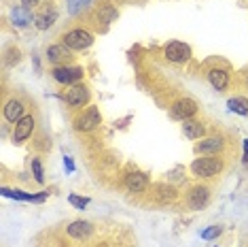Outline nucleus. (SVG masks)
I'll return each mask as SVG.
<instances>
[{
    "instance_id": "nucleus-13",
    "label": "nucleus",
    "mask_w": 248,
    "mask_h": 247,
    "mask_svg": "<svg viewBox=\"0 0 248 247\" xmlns=\"http://www.w3.org/2000/svg\"><path fill=\"white\" fill-rule=\"evenodd\" d=\"M24 109H26V105L21 103L19 98L7 100V105H4V120L11 122V124H17L21 117H26L24 115Z\"/></svg>"
},
{
    "instance_id": "nucleus-7",
    "label": "nucleus",
    "mask_w": 248,
    "mask_h": 247,
    "mask_svg": "<svg viewBox=\"0 0 248 247\" xmlns=\"http://www.w3.org/2000/svg\"><path fill=\"white\" fill-rule=\"evenodd\" d=\"M163 55H166V60L172 62V64H185V62H189V58H191V47L187 43L170 41L163 47Z\"/></svg>"
},
{
    "instance_id": "nucleus-2",
    "label": "nucleus",
    "mask_w": 248,
    "mask_h": 247,
    "mask_svg": "<svg viewBox=\"0 0 248 247\" xmlns=\"http://www.w3.org/2000/svg\"><path fill=\"white\" fill-rule=\"evenodd\" d=\"M53 79L62 83V86H77V83H81V79L85 77V71H83V66H72V64H66V66H55L51 71Z\"/></svg>"
},
{
    "instance_id": "nucleus-20",
    "label": "nucleus",
    "mask_w": 248,
    "mask_h": 247,
    "mask_svg": "<svg viewBox=\"0 0 248 247\" xmlns=\"http://www.w3.org/2000/svg\"><path fill=\"white\" fill-rule=\"evenodd\" d=\"M227 106H229V111H233V113H238V115H244V117L248 115V98H242V96L229 98Z\"/></svg>"
},
{
    "instance_id": "nucleus-6",
    "label": "nucleus",
    "mask_w": 248,
    "mask_h": 247,
    "mask_svg": "<svg viewBox=\"0 0 248 247\" xmlns=\"http://www.w3.org/2000/svg\"><path fill=\"white\" fill-rule=\"evenodd\" d=\"M200 111V106L193 98H178L176 103H172L170 106V115L174 120H180V122H187V120H193Z\"/></svg>"
},
{
    "instance_id": "nucleus-3",
    "label": "nucleus",
    "mask_w": 248,
    "mask_h": 247,
    "mask_svg": "<svg viewBox=\"0 0 248 247\" xmlns=\"http://www.w3.org/2000/svg\"><path fill=\"white\" fill-rule=\"evenodd\" d=\"M102 124V115H100L98 106H87L75 117V130L78 132H92Z\"/></svg>"
},
{
    "instance_id": "nucleus-17",
    "label": "nucleus",
    "mask_w": 248,
    "mask_h": 247,
    "mask_svg": "<svg viewBox=\"0 0 248 247\" xmlns=\"http://www.w3.org/2000/svg\"><path fill=\"white\" fill-rule=\"evenodd\" d=\"M92 232H93V226L83 220H77L68 226V234L72 239H87V237H92Z\"/></svg>"
},
{
    "instance_id": "nucleus-25",
    "label": "nucleus",
    "mask_w": 248,
    "mask_h": 247,
    "mask_svg": "<svg viewBox=\"0 0 248 247\" xmlns=\"http://www.w3.org/2000/svg\"><path fill=\"white\" fill-rule=\"evenodd\" d=\"M68 203L72 205V207H77V209H85V207L92 203V200L87 198V196H77V194H70L68 196Z\"/></svg>"
},
{
    "instance_id": "nucleus-12",
    "label": "nucleus",
    "mask_w": 248,
    "mask_h": 247,
    "mask_svg": "<svg viewBox=\"0 0 248 247\" xmlns=\"http://www.w3.org/2000/svg\"><path fill=\"white\" fill-rule=\"evenodd\" d=\"M72 49L70 47H66L64 43L62 45H51V47L47 49V60L51 62L53 66H66V64H70L72 62Z\"/></svg>"
},
{
    "instance_id": "nucleus-30",
    "label": "nucleus",
    "mask_w": 248,
    "mask_h": 247,
    "mask_svg": "<svg viewBox=\"0 0 248 247\" xmlns=\"http://www.w3.org/2000/svg\"><path fill=\"white\" fill-rule=\"evenodd\" d=\"M244 164H248V139H244Z\"/></svg>"
},
{
    "instance_id": "nucleus-22",
    "label": "nucleus",
    "mask_w": 248,
    "mask_h": 247,
    "mask_svg": "<svg viewBox=\"0 0 248 247\" xmlns=\"http://www.w3.org/2000/svg\"><path fill=\"white\" fill-rule=\"evenodd\" d=\"M98 19L104 21V24H110V21H115V19H117V9L110 7V4H104V7H100Z\"/></svg>"
},
{
    "instance_id": "nucleus-1",
    "label": "nucleus",
    "mask_w": 248,
    "mask_h": 247,
    "mask_svg": "<svg viewBox=\"0 0 248 247\" xmlns=\"http://www.w3.org/2000/svg\"><path fill=\"white\" fill-rule=\"evenodd\" d=\"M223 171V158L218 156H202V158H195L191 162V173L197 179H210L221 175Z\"/></svg>"
},
{
    "instance_id": "nucleus-16",
    "label": "nucleus",
    "mask_w": 248,
    "mask_h": 247,
    "mask_svg": "<svg viewBox=\"0 0 248 247\" xmlns=\"http://www.w3.org/2000/svg\"><path fill=\"white\" fill-rule=\"evenodd\" d=\"M183 132L189 141H197V139H204L206 137V126L204 122H197V120H187L183 124Z\"/></svg>"
},
{
    "instance_id": "nucleus-28",
    "label": "nucleus",
    "mask_w": 248,
    "mask_h": 247,
    "mask_svg": "<svg viewBox=\"0 0 248 247\" xmlns=\"http://www.w3.org/2000/svg\"><path fill=\"white\" fill-rule=\"evenodd\" d=\"M36 4V0H21V7H26V9H32Z\"/></svg>"
},
{
    "instance_id": "nucleus-10",
    "label": "nucleus",
    "mask_w": 248,
    "mask_h": 247,
    "mask_svg": "<svg viewBox=\"0 0 248 247\" xmlns=\"http://www.w3.org/2000/svg\"><path fill=\"white\" fill-rule=\"evenodd\" d=\"M149 188V175L142 171H132L125 175V190L132 194H142Z\"/></svg>"
},
{
    "instance_id": "nucleus-15",
    "label": "nucleus",
    "mask_w": 248,
    "mask_h": 247,
    "mask_svg": "<svg viewBox=\"0 0 248 247\" xmlns=\"http://www.w3.org/2000/svg\"><path fill=\"white\" fill-rule=\"evenodd\" d=\"M2 196H7V198H15V200H26V203H43V200H47L49 192H41V194H26V192H21V190L2 188Z\"/></svg>"
},
{
    "instance_id": "nucleus-4",
    "label": "nucleus",
    "mask_w": 248,
    "mask_h": 247,
    "mask_svg": "<svg viewBox=\"0 0 248 247\" xmlns=\"http://www.w3.org/2000/svg\"><path fill=\"white\" fill-rule=\"evenodd\" d=\"M64 45L70 47L72 52H83V49L92 47L93 43V35L89 30H83V28H75V30H68L64 36Z\"/></svg>"
},
{
    "instance_id": "nucleus-19",
    "label": "nucleus",
    "mask_w": 248,
    "mask_h": 247,
    "mask_svg": "<svg viewBox=\"0 0 248 247\" xmlns=\"http://www.w3.org/2000/svg\"><path fill=\"white\" fill-rule=\"evenodd\" d=\"M11 18H13V24L15 26L24 28V26H28L32 21V13H30V9H26V7H17V9H13Z\"/></svg>"
},
{
    "instance_id": "nucleus-24",
    "label": "nucleus",
    "mask_w": 248,
    "mask_h": 247,
    "mask_svg": "<svg viewBox=\"0 0 248 247\" xmlns=\"http://www.w3.org/2000/svg\"><path fill=\"white\" fill-rule=\"evenodd\" d=\"M32 175H34L38 183H45V171H43L41 158H32Z\"/></svg>"
},
{
    "instance_id": "nucleus-29",
    "label": "nucleus",
    "mask_w": 248,
    "mask_h": 247,
    "mask_svg": "<svg viewBox=\"0 0 248 247\" xmlns=\"http://www.w3.org/2000/svg\"><path fill=\"white\" fill-rule=\"evenodd\" d=\"M242 83H244V86L248 88V69L242 71Z\"/></svg>"
},
{
    "instance_id": "nucleus-5",
    "label": "nucleus",
    "mask_w": 248,
    "mask_h": 247,
    "mask_svg": "<svg viewBox=\"0 0 248 247\" xmlns=\"http://www.w3.org/2000/svg\"><path fill=\"white\" fill-rule=\"evenodd\" d=\"M89 98H92V92L85 83H77V86H70L64 94L66 105H70L72 109H83L85 105H89Z\"/></svg>"
},
{
    "instance_id": "nucleus-26",
    "label": "nucleus",
    "mask_w": 248,
    "mask_h": 247,
    "mask_svg": "<svg viewBox=\"0 0 248 247\" xmlns=\"http://www.w3.org/2000/svg\"><path fill=\"white\" fill-rule=\"evenodd\" d=\"M221 234H223V226H210V228L202 230V239H206V241H212V239L221 237Z\"/></svg>"
},
{
    "instance_id": "nucleus-21",
    "label": "nucleus",
    "mask_w": 248,
    "mask_h": 247,
    "mask_svg": "<svg viewBox=\"0 0 248 247\" xmlns=\"http://www.w3.org/2000/svg\"><path fill=\"white\" fill-rule=\"evenodd\" d=\"M55 19H58V13L51 9V11H45L43 15H38L36 18V28L38 30H47V28H51L55 24Z\"/></svg>"
},
{
    "instance_id": "nucleus-23",
    "label": "nucleus",
    "mask_w": 248,
    "mask_h": 247,
    "mask_svg": "<svg viewBox=\"0 0 248 247\" xmlns=\"http://www.w3.org/2000/svg\"><path fill=\"white\" fill-rule=\"evenodd\" d=\"M68 2V11L72 15H77V13H81V11H85L87 9V4L92 2V0H66Z\"/></svg>"
},
{
    "instance_id": "nucleus-14",
    "label": "nucleus",
    "mask_w": 248,
    "mask_h": 247,
    "mask_svg": "<svg viewBox=\"0 0 248 247\" xmlns=\"http://www.w3.org/2000/svg\"><path fill=\"white\" fill-rule=\"evenodd\" d=\"M208 83H210L217 92H223V89H227V86H229V72L225 69L214 66V69L208 71Z\"/></svg>"
},
{
    "instance_id": "nucleus-27",
    "label": "nucleus",
    "mask_w": 248,
    "mask_h": 247,
    "mask_svg": "<svg viewBox=\"0 0 248 247\" xmlns=\"http://www.w3.org/2000/svg\"><path fill=\"white\" fill-rule=\"evenodd\" d=\"M64 166H66L68 173H75V162H72V158H68V156L64 158Z\"/></svg>"
},
{
    "instance_id": "nucleus-18",
    "label": "nucleus",
    "mask_w": 248,
    "mask_h": 247,
    "mask_svg": "<svg viewBox=\"0 0 248 247\" xmlns=\"http://www.w3.org/2000/svg\"><path fill=\"white\" fill-rule=\"evenodd\" d=\"M155 198H157V203H161V205L172 203V200L176 198V190H174L172 185L157 183V185H155Z\"/></svg>"
},
{
    "instance_id": "nucleus-8",
    "label": "nucleus",
    "mask_w": 248,
    "mask_h": 247,
    "mask_svg": "<svg viewBox=\"0 0 248 247\" xmlns=\"http://www.w3.org/2000/svg\"><path fill=\"white\" fill-rule=\"evenodd\" d=\"M208 200H210V188H208V185H202V183L193 185L187 194V205H189V209H193V211L204 209L208 205Z\"/></svg>"
},
{
    "instance_id": "nucleus-9",
    "label": "nucleus",
    "mask_w": 248,
    "mask_h": 247,
    "mask_svg": "<svg viewBox=\"0 0 248 247\" xmlns=\"http://www.w3.org/2000/svg\"><path fill=\"white\" fill-rule=\"evenodd\" d=\"M34 126H36V120H34V115H26V117H21V120L15 124V128H13V143H24L26 139H30L32 137V132H34Z\"/></svg>"
},
{
    "instance_id": "nucleus-11",
    "label": "nucleus",
    "mask_w": 248,
    "mask_h": 247,
    "mask_svg": "<svg viewBox=\"0 0 248 247\" xmlns=\"http://www.w3.org/2000/svg\"><path fill=\"white\" fill-rule=\"evenodd\" d=\"M225 147V141L223 137H206L202 139L200 143L195 145V154H202V156H218Z\"/></svg>"
}]
</instances>
